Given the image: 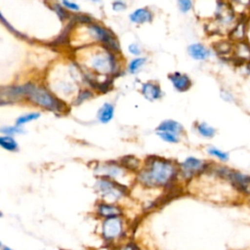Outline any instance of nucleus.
<instances>
[{
	"label": "nucleus",
	"instance_id": "1",
	"mask_svg": "<svg viewBox=\"0 0 250 250\" xmlns=\"http://www.w3.org/2000/svg\"><path fill=\"white\" fill-rule=\"evenodd\" d=\"M175 168L172 162L163 159H155L150 162L146 170L141 173L140 180L142 183L151 187L164 186L172 180Z\"/></svg>",
	"mask_w": 250,
	"mask_h": 250
},
{
	"label": "nucleus",
	"instance_id": "2",
	"mask_svg": "<svg viewBox=\"0 0 250 250\" xmlns=\"http://www.w3.org/2000/svg\"><path fill=\"white\" fill-rule=\"evenodd\" d=\"M25 96H27L30 99V101L35 103L36 104L53 111L62 110L63 107V104L59 100H57L53 95H51L47 90L35 87L31 84L26 85Z\"/></svg>",
	"mask_w": 250,
	"mask_h": 250
},
{
	"label": "nucleus",
	"instance_id": "3",
	"mask_svg": "<svg viewBox=\"0 0 250 250\" xmlns=\"http://www.w3.org/2000/svg\"><path fill=\"white\" fill-rule=\"evenodd\" d=\"M207 169V163L195 157H188L182 163V171L186 178H191Z\"/></svg>",
	"mask_w": 250,
	"mask_h": 250
},
{
	"label": "nucleus",
	"instance_id": "4",
	"mask_svg": "<svg viewBox=\"0 0 250 250\" xmlns=\"http://www.w3.org/2000/svg\"><path fill=\"white\" fill-rule=\"evenodd\" d=\"M248 31V17H239L235 24L229 31V39L233 43L247 40Z\"/></svg>",
	"mask_w": 250,
	"mask_h": 250
},
{
	"label": "nucleus",
	"instance_id": "5",
	"mask_svg": "<svg viewBox=\"0 0 250 250\" xmlns=\"http://www.w3.org/2000/svg\"><path fill=\"white\" fill-rule=\"evenodd\" d=\"M122 231V222L117 217L107 218L103 224V235L105 239L116 238Z\"/></svg>",
	"mask_w": 250,
	"mask_h": 250
},
{
	"label": "nucleus",
	"instance_id": "6",
	"mask_svg": "<svg viewBox=\"0 0 250 250\" xmlns=\"http://www.w3.org/2000/svg\"><path fill=\"white\" fill-rule=\"evenodd\" d=\"M235 62L239 64H247L250 62V44L247 40L234 43L232 57Z\"/></svg>",
	"mask_w": 250,
	"mask_h": 250
},
{
	"label": "nucleus",
	"instance_id": "7",
	"mask_svg": "<svg viewBox=\"0 0 250 250\" xmlns=\"http://www.w3.org/2000/svg\"><path fill=\"white\" fill-rule=\"evenodd\" d=\"M98 186L100 187V190L101 192L110 198V199H115V198H118L123 190L121 189V187L118 186L117 184L115 183H112L108 180H101L99 183H98Z\"/></svg>",
	"mask_w": 250,
	"mask_h": 250
},
{
	"label": "nucleus",
	"instance_id": "8",
	"mask_svg": "<svg viewBox=\"0 0 250 250\" xmlns=\"http://www.w3.org/2000/svg\"><path fill=\"white\" fill-rule=\"evenodd\" d=\"M91 30L95 33L97 38H99L101 41H103L110 49H113V50H118L119 49L118 43L116 42L115 38L107 30H105V29H104L100 26H97V25H93L91 27Z\"/></svg>",
	"mask_w": 250,
	"mask_h": 250
},
{
	"label": "nucleus",
	"instance_id": "9",
	"mask_svg": "<svg viewBox=\"0 0 250 250\" xmlns=\"http://www.w3.org/2000/svg\"><path fill=\"white\" fill-rule=\"evenodd\" d=\"M170 80L172 81L174 87L178 91H187L191 86V81L186 74H182L179 72H175L173 74L169 75Z\"/></svg>",
	"mask_w": 250,
	"mask_h": 250
},
{
	"label": "nucleus",
	"instance_id": "10",
	"mask_svg": "<svg viewBox=\"0 0 250 250\" xmlns=\"http://www.w3.org/2000/svg\"><path fill=\"white\" fill-rule=\"evenodd\" d=\"M188 53L190 57L197 61H204L210 56L209 50L202 44L195 43L188 47Z\"/></svg>",
	"mask_w": 250,
	"mask_h": 250
},
{
	"label": "nucleus",
	"instance_id": "11",
	"mask_svg": "<svg viewBox=\"0 0 250 250\" xmlns=\"http://www.w3.org/2000/svg\"><path fill=\"white\" fill-rule=\"evenodd\" d=\"M239 17H249L250 0H228Z\"/></svg>",
	"mask_w": 250,
	"mask_h": 250
},
{
	"label": "nucleus",
	"instance_id": "12",
	"mask_svg": "<svg viewBox=\"0 0 250 250\" xmlns=\"http://www.w3.org/2000/svg\"><path fill=\"white\" fill-rule=\"evenodd\" d=\"M112 62L109 57L98 55L93 60V67L98 71H109L111 69Z\"/></svg>",
	"mask_w": 250,
	"mask_h": 250
},
{
	"label": "nucleus",
	"instance_id": "13",
	"mask_svg": "<svg viewBox=\"0 0 250 250\" xmlns=\"http://www.w3.org/2000/svg\"><path fill=\"white\" fill-rule=\"evenodd\" d=\"M143 94L146 99L153 101L161 96V91L156 84L148 82L143 86Z\"/></svg>",
	"mask_w": 250,
	"mask_h": 250
},
{
	"label": "nucleus",
	"instance_id": "14",
	"mask_svg": "<svg viewBox=\"0 0 250 250\" xmlns=\"http://www.w3.org/2000/svg\"><path fill=\"white\" fill-rule=\"evenodd\" d=\"M130 20L133 22H137V23H143V22H146V21H151V14L146 9H138L130 15Z\"/></svg>",
	"mask_w": 250,
	"mask_h": 250
},
{
	"label": "nucleus",
	"instance_id": "15",
	"mask_svg": "<svg viewBox=\"0 0 250 250\" xmlns=\"http://www.w3.org/2000/svg\"><path fill=\"white\" fill-rule=\"evenodd\" d=\"M233 47H234V43L229 39V40L221 41L220 43H218L217 47H216V51L220 56L231 58L232 52H233Z\"/></svg>",
	"mask_w": 250,
	"mask_h": 250
},
{
	"label": "nucleus",
	"instance_id": "16",
	"mask_svg": "<svg viewBox=\"0 0 250 250\" xmlns=\"http://www.w3.org/2000/svg\"><path fill=\"white\" fill-rule=\"evenodd\" d=\"M113 112H114V108L113 105L110 104H104L99 110L98 112V117L99 120L103 123H107L108 121H110L113 117Z\"/></svg>",
	"mask_w": 250,
	"mask_h": 250
},
{
	"label": "nucleus",
	"instance_id": "17",
	"mask_svg": "<svg viewBox=\"0 0 250 250\" xmlns=\"http://www.w3.org/2000/svg\"><path fill=\"white\" fill-rule=\"evenodd\" d=\"M157 131H167V132H172L174 134H178L183 131V127L177 121L165 120L161 122L160 125L157 127Z\"/></svg>",
	"mask_w": 250,
	"mask_h": 250
},
{
	"label": "nucleus",
	"instance_id": "18",
	"mask_svg": "<svg viewBox=\"0 0 250 250\" xmlns=\"http://www.w3.org/2000/svg\"><path fill=\"white\" fill-rule=\"evenodd\" d=\"M99 213L101 216L110 218V217H117L121 213V211L116 206H111L108 204H101L99 206Z\"/></svg>",
	"mask_w": 250,
	"mask_h": 250
},
{
	"label": "nucleus",
	"instance_id": "19",
	"mask_svg": "<svg viewBox=\"0 0 250 250\" xmlns=\"http://www.w3.org/2000/svg\"><path fill=\"white\" fill-rule=\"evenodd\" d=\"M196 129H197L198 133L204 138L210 139V138H213L216 134V129L205 122H201V123L197 124Z\"/></svg>",
	"mask_w": 250,
	"mask_h": 250
},
{
	"label": "nucleus",
	"instance_id": "20",
	"mask_svg": "<svg viewBox=\"0 0 250 250\" xmlns=\"http://www.w3.org/2000/svg\"><path fill=\"white\" fill-rule=\"evenodd\" d=\"M0 145L3 148L10 151H15L18 149V143L10 136L0 137Z\"/></svg>",
	"mask_w": 250,
	"mask_h": 250
},
{
	"label": "nucleus",
	"instance_id": "21",
	"mask_svg": "<svg viewBox=\"0 0 250 250\" xmlns=\"http://www.w3.org/2000/svg\"><path fill=\"white\" fill-rule=\"evenodd\" d=\"M207 151H208V153H209L210 155L216 157L217 159H219V160L222 161V162H226V161L229 160V153L226 152V151H224V150H222V149H220V148L211 146V147H209V148L207 149Z\"/></svg>",
	"mask_w": 250,
	"mask_h": 250
},
{
	"label": "nucleus",
	"instance_id": "22",
	"mask_svg": "<svg viewBox=\"0 0 250 250\" xmlns=\"http://www.w3.org/2000/svg\"><path fill=\"white\" fill-rule=\"evenodd\" d=\"M40 117V114L38 112H32V113H27V114H24V115H21L20 116L18 119H17V126H21V125H23L27 122H30L32 120H35L37 118Z\"/></svg>",
	"mask_w": 250,
	"mask_h": 250
},
{
	"label": "nucleus",
	"instance_id": "23",
	"mask_svg": "<svg viewBox=\"0 0 250 250\" xmlns=\"http://www.w3.org/2000/svg\"><path fill=\"white\" fill-rule=\"evenodd\" d=\"M158 136L164 140L165 142H168V143H177L179 140L177 138V134H174L172 132H167V131H158L157 132Z\"/></svg>",
	"mask_w": 250,
	"mask_h": 250
},
{
	"label": "nucleus",
	"instance_id": "24",
	"mask_svg": "<svg viewBox=\"0 0 250 250\" xmlns=\"http://www.w3.org/2000/svg\"><path fill=\"white\" fill-rule=\"evenodd\" d=\"M145 61H146L145 58H140V59H136V60L132 61L131 63H130V65H129L130 71H131V72H136L137 69L144 63Z\"/></svg>",
	"mask_w": 250,
	"mask_h": 250
},
{
	"label": "nucleus",
	"instance_id": "25",
	"mask_svg": "<svg viewBox=\"0 0 250 250\" xmlns=\"http://www.w3.org/2000/svg\"><path fill=\"white\" fill-rule=\"evenodd\" d=\"M179 6L182 12H188V10H190L192 3L191 0H179Z\"/></svg>",
	"mask_w": 250,
	"mask_h": 250
},
{
	"label": "nucleus",
	"instance_id": "26",
	"mask_svg": "<svg viewBox=\"0 0 250 250\" xmlns=\"http://www.w3.org/2000/svg\"><path fill=\"white\" fill-rule=\"evenodd\" d=\"M1 132L2 133H6V134H15V133L21 132V130H19L16 127H7V128H2Z\"/></svg>",
	"mask_w": 250,
	"mask_h": 250
},
{
	"label": "nucleus",
	"instance_id": "27",
	"mask_svg": "<svg viewBox=\"0 0 250 250\" xmlns=\"http://www.w3.org/2000/svg\"><path fill=\"white\" fill-rule=\"evenodd\" d=\"M62 3H63V5H64L65 7L69 8V9H72V10H78V9H79V6H78V5H76V4L72 3V2H69V1H67V0H63Z\"/></svg>",
	"mask_w": 250,
	"mask_h": 250
},
{
	"label": "nucleus",
	"instance_id": "28",
	"mask_svg": "<svg viewBox=\"0 0 250 250\" xmlns=\"http://www.w3.org/2000/svg\"><path fill=\"white\" fill-rule=\"evenodd\" d=\"M55 10L57 11L58 15H59L61 18H62V19L65 18V15H66L65 12H64V11L62 10V8H61L59 5H56V6H55Z\"/></svg>",
	"mask_w": 250,
	"mask_h": 250
},
{
	"label": "nucleus",
	"instance_id": "29",
	"mask_svg": "<svg viewBox=\"0 0 250 250\" xmlns=\"http://www.w3.org/2000/svg\"><path fill=\"white\" fill-rule=\"evenodd\" d=\"M129 51H130L133 55H138V54L140 53V50H139V48H138L136 45H130Z\"/></svg>",
	"mask_w": 250,
	"mask_h": 250
},
{
	"label": "nucleus",
	"instance_id": "30",
	"mask_svg": "<svg viewBox=\"0 0 250 250\" xmlns=\"http://www.w3.org/2000/svg\"><path fill=\"white\" fill-rule=\"evenodd\" d=\"M119 250H134V247H132V245H128V246L123 247V248H121Z\"/></svg>",
	"mask_w": 250,
	"mask_h": 250
},
{
	"label": "nucleus",
	"instance_id": "31",
	"mask_svg": "<svg viewBox=\"0 0 250 250\" xmlns=\"http://www.w3.org/2000/svg\"><path fill=\"white\" fill-rule=\"evenodd\" d=\"M3 250H12V249H11V248H8V247H4Z\"/></svg>",
	"mask_w": 250,
	"mask_h": 250
}]
</instances>
